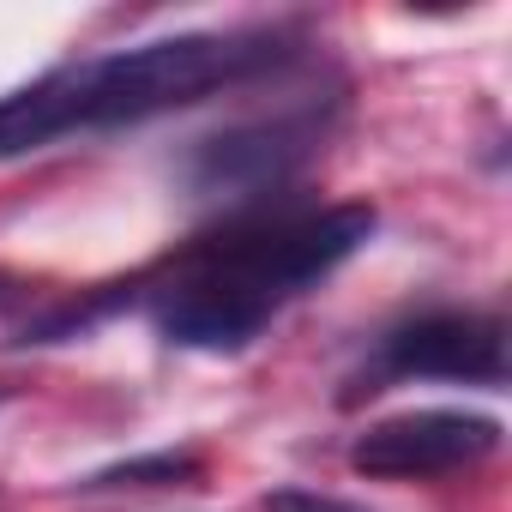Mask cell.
Listing matches in <instances>:
<instances>
[{
	"label": "cell",
	"instance_id": "6",
	"mask_svg": "<svg viewBox=\"0 0 512 512\" xmlns=\"http://www.w3.org/2000/svg\"><path fill=\"white\" fill-rule=\"evenodd\" d=\"M187 476H199V452H151V458H127L115 470H97L79 488H163V482H187Z\"/></svg>",
	"mask_w": 512,
	"mask_h": 512
},
{
	"label": "cell",
	"instance_id": "3",
	"mask_svg": "<svg viewBox=\"0 0 512 512\" xmlns=\"http://www.w3.org/2000/svg\"><path fill=\"white\" fill-rule=\"evenodd\" d=\"M500 446V422L476 410H404L368 422L350 446V470L374 482H422L482 464Z\"/></svg>",
	"mask_w": 512,
	"mask_h": 512
},
{
	"label": "cell",
	"instance_id": "2",
	"mask_svg": "<svg viewBox=\"0 0 512 512\" xmlns=\"http://www.w3.org/2000/svg\"><path fill=\"white\" fill-rule=\"evenodd\" d=\"M278 61H284L278 31H181V37L109 49L91 61H67L0 97V163L73 133L133 127V121L187 109L199 97L247 85L253 73H266Z\"/></svg>",
	"mask_w": 512,
	"mask_h": 512
},
{
	"label": "cell",
	"instance_id": "5",
	"mask_svg": "<svg viewBox=\"0 0 512 512\" xmlns=\"http://www.w3.org/2000/svg\"><path fill=\"white\" fill-rule=\"evenodd\" d=\"M314 145H320V121L314 115L241 121V127H223L217 139H205L187 157V187L199 199H260V193L284 187L308 163Z\"/></svg>",
	"mask_w": 512,
	"mask_h": 512
},
{
	"label": "cell",
	"instance_id": "7",
	"mask_svg": "<svg viewBox=\"0 0 512 512\" xmlns=\"http://www.w3.org/2000/svg\"><path fill=\"white\" fill-rule=\"evenodd\" d=\"M266 512H368V506L338 500V494H314V488H278L266 500Z\"/></svg>",
	"mask_w": 512,
	"mask_h": 512
},
{
	"label": "cell",
	"instance_id": "1",
	"mask_svg": "<svg viewBox=\"0 0 512 512\" xmlns=\"http://www.w3.org/2000/svg\"><path fill=\"white\" fill-rule=\"evenodd\" d=\"M374 235L368 205H326V211H278L241 217L235 229L187 247L157 284H145V308L157 332L181 350H247L290 308L302 290L332 278L350 253Z\"/></svg>",
	"mask_w": 512,
	"mask_h": 512
},
{
	"label": "cell",
	"instance_id": "4",
	"mask_svg": "<svg viewBox=\"0 0 512 512\" xmlns=\"http://www.w3.org/2000/svg\"><path fill=\"white\" fill-rule=\"evenodd\" d=\"M380 380L506 386V326L476 308H434L380 338Z\"/></svg>",
	"mask_w": 512,
	"mask_h": 512
}]
</instances>
